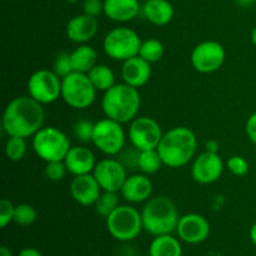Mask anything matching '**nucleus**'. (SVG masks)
<instances>
[{
    "mask_svg": "<svg viewBox=\"0 0 256 256\" xmlns=\"http://www.w3.org/2000/svg\"><path fill=\"white\" fill-rule=\"evenodd\" d=\"M45 122L44 105L32 96L12 99L2 115V129L9 136L32 138Z\"/></svg>",
    "mask_w": 256,
    "mask_h": 256,
    "instance_id": "nucleus-1",
    "label": "nucleus"
},
{
    "mask_svg": "<svg viewBox=\"0 0 256 256\" xmlns=\"http://www.w3.org/2000/svg\"><path fill=\"white\" fill-rule=\"evenodd\" d=\"M164 166L180 169L192 162L196 158L198 138L192 129L186 126H175L164 132L158 146Z\"/></svg>",
    "mask_w": 256,
    "mask_h": 256,
    "instance_id": "nucleus-2",
    "label": "nucleus"
},
{
    "mask_svg": "<svg viewBox=\"0 0 256 256\" xmlns=\"http://www.w3.org/2000/svg\"><path fill=\"white\" fill-rule=\"evenodd\" d=\"M102 108L106 118L122 125L129 124L136 119L142 108L139 89L126 82L115 84L102 95Z\"/></svg>",
    "mask_w": 256,
    "mask_h": 256,
    "instance_id": "nucleus-3",
    "label": "nucleus"
},
{
    "mask_svg": "<svg viewBox=\"0 0 256 256\" xmlns=\"http://www.w3.org/2000/svg\"><path fill=\"white\" fill-rule=\"evenodd\" d=\"M142 218L145 232L152 236H160L176 232L182 216L170 198L159 195L148 200L142 212Z\"/></svg>",
    "mask_w": 256,
    "mask_h": 256,
    "instance_id": "nucleus-4",
    "label": "nucleus"
},
{
    "mask_svg": "<svg viewBox=\"0 0 256 256\" xmlns=\"http://www.w3.org/2000/svg\"><path fill=\"white\" fill-rule=\"evenodd\" d=\"M32 149L45 162H64L72 144L62 130L55 126H42L32 136Z\"/></svg>",
    "mask_w": 256,
    "mask_h": 256,
    "instance_id": "nucleus-5",
    "label": "nucleus"
},
{
    "mask_svg": "<svg viewBox=\"0 0 256 256\" xmlns=\"http://www.w3.org/2000/svg\"><path fill=\"white\" fill-rule=\"evenodd\" d=\"M142 42V38L135 30L128 26H119L105 35L102 48L110 59L124 62L139 55Z\"/></svg>",
    "mask_w": 256,
    "mask_h": 256,
    "instance_id": "nucleus-6",
    "label": "nucleus"
},
{
    "mask_svg": "<svg viewBox=\"0 0 256 256\" xmlns=\"http://www.w3.org/2000/svg\"><path fill=\"white\" fill-rule=\"evenodd\" d=\"M96 92L88 74L74 72L62 80V99L72 109H89L96 99Z\"/></svg>",
    "mask_w": 256,
    "mask_h": 256,
    "instance_id": "nucleus-7",
    "label": "nucleus"
},
{
    "mask_svg": "<svg viewBox=\"0 0 256 256\" xmlns=\"http://www.w3.org/2000/svg\"><path fill=\"white\" fill-rule=\"evenodd\" d=\"M106 229L118 242L135 240L144 230L142 212L132 205H120L106 218Z\"/></svg>",
    "mask_w": 256,
    "mask_h": 256,
    "instance_id": "nucleus-8",
    "label": "nucleus"
},
{
    "mask_svg": "<svg viewBox=\"0 0 256 256\" xmlns=\"http://www.w3.org/2000/svg\"><path fill=\"white\" fill-rule=\"evenodd\" d=\"M92 144L106 156L119 155L126 144V134L122 124L109 118L96 122Z\"/></svg>",
    "mask_w": 256,
    "mask_h": 256,
    "instance_id": "nucleus-9",
    "label": "nucleus"
},
{
    "mask_svg": "<svg viewBox=\"0 0 256 256\" xmlns=\"http://www.w3.org/2000/svg\"><path fill=\"white\" fill-rule=\"evenodd\" d=\"M28 92L42 105H50L62 98V79L52 70L40 69L30 75Z\"/></svg>",
    "mask_w": 256,
    "mask_h": 256,
    "instance_id": "nucleus-10",
    "label": "nucleus"
},
{
    "mask_svg": "<svg viewBox=\"0 0 256 256\" xmlns=\"http://www.w3.org/2000/svg\"><path fill=\"white\" fill-rule=\"evenodd\" d=\"M164 132L155 119L149 116H138L130 122L128 138L132 148L139 152L158 149Z\"/></svg>",
    "mask_w": 256,
    "mask_h": 256,
    "instance_id": "nucleus-11",
    "label": "nucleus"
},
{
    "mask_svg": "<svg viewBox=\"0 0 256 256\" xmlns=\"http://www.w3.org/2000/svg\"><path fill=\"white\" fill-rule=\"evenodd\" d=\"M226 59V50L224 45L215 40H206L192 49L190 62L200 74H212L224 65Z\"/></svg>",
    "mask_w": 256,
    "mask_h": 256,
    "instance_id": "nucleus-12",
    "label": "nucleus"
},
{
    "mask_svg": "<svg viewBox=\"0 0 256 256\" xmlns=\"http://www.w3.org/2000/svg\"><path fill=\"white\" fill-rule=\"evenodd\" d=\"M92 175L99 182L102 192H122L124 182L128 179L126 166L119 159L109 156L96 162Z\"/></svg>",
    "mask_w": 256,
    "mask_h": 256,
    "instance_id": "nucleus-13",
    "label": "nucleus"
},
{
    "mask_svg": "<svg viewBox=\"0 0 256 256\" xmlns=\"http://www.w3.org/2000/svg\"><path fill=\"white\" fill-rule=\"evenodd\" d=\"M224 170V160L219 152H210L205 150L192 160V176L198 184L210 185L222 178Z\"/></svg>",
    "mask_w": 256,
    "mask_h": 256,
    "instance_id": "nucleus-14",
    "label": "nucleus"
},
{
    "mask_svg": "<svg viewBox=\"0 0 256 256\" xmlns=\"http://www.w3.org/2000/svg\"><path fill=\"white\" fill-rule=\"evenodd\" d=\"M176 234L179 239L186 244H202L210 235V222L200 214H186L180 218Z\"/></svg>",
    "mask_w": 256,
    "mask_h": 256,
    "instance_id": "nucleus-15",
    "label": "nucleus"
},
{
    "mask_svg": "<svg viewBox=\"0 0 256 256\" xmlns=\"http://www.w3.org/2000/svg\"><path fill=\"white\" fill-rule=\"evenodd\" d=\"M102 189L92 174L74 176L70 184L72 199L82 206H94L102 195Z\"/></svg>",
    "mask_w": 256,
    "mask_h": 256,
    "instance_id": "nucleus-16",
    "label": "nucleus"
},
{
    "mask_svg": "<svg viewBox=\"0 0 256 256\" xmlns=\"http://www.w3.org/2000/svg\"><path fill=\"white\" fill-rule=\"evenodd\" d=\"M99 22L96 18L86 14H80L72 18L66 25V36L70 42L78 45L88 44L98 34Z\"/></svg>",
    "mask_w": 256,
    "mask_h": 256,
    "instance_id": "nucleus-17",
    "label": "nucleus"
},
{
    "mask_svg": "<svg viewBox=\"0 0 256 256\" xmlns=\"http://www.w3.org/2000/svg\"><path fill=\"white\" fill-rule=\"evenodd\" d=\"M122 196L125 202L130 204H140L146 202L152 198V182L145 174H134L128 176L124 182L122 192Z\"/></svg>",
    "mask_w": 256,
    "mask_h": 256,
    "instance_id": "nucleus-18",
    "label": "nucleus"
},
{
    "mask_svg": "<svg viewBox=\"0 0 256 256\" xmlns=\"http://www.w3.org/2000/svg\"><path fill=\"white\" fill-rule=\"evenodd\" d=\"M64 162L66 165L68 172L74 176L92 174L95 166H96V159H95L94 152L89 148L82 146V145L72 146V149L65 156Z\"/></svg>",
    "mask_w": 256,
    "mask_h": 256,
    "instance_id": "nucleus-19",
    "label": "nucleus"
},
{
    "mask_svg": "<svg viewBox=\"0 0 256 256\" xmlns=\"http://www.w3.org/2000/svg\"><path fill=\"white\" fill-rule=\"evenodd\" d=\"M152 64L140 58L139 55L122 62V80H124V82L136 88V89L145 86L152 79Z\"/></svg>",
    "mask_w": 256,
    "mask_h": 256,
    "instance_id": "nucleus-20",
    "label": "nucleus"
},
{
    "mask_svg": "<svg viewBox=\"0 0 256 256\" xmlns=\"http://www.w3.org/2000/svg\"><path fill=\"white\" fill-rule=\"evenodd\" d=\"M140 0H104V14L119 24L132 22L142 12Z\"/></svg>",
    "mask_w": 256,
    "mask_h": 256,
    "instance_id": "nucleus-21",
    "label": "nucleus"
},
{
    "mask_svg": "<svg viewBox=\"0 0 256 256\" xmlns=\"http://www.w3.org/2000/svg\"><path fill=\"white\" fill-rule=\"evenodd\" d=\"M142 12L145 19L155 26H166L175 15L174 6L169 0H145Z\"/></svg>",
    "mask_w": 256,
    "mask_h": 256,
    "instance_id": "nucleus-22",
    "label": "nucleus"
},
{
    "mask_svg": "<svg viewBox=\"0 0 256 256\" xmlns=\"http://www.w3.org/2000/svg\"><path fill=\"white\" fill-rule=\"evenodd\" d=\"M70 59L74 72L88 74L98 64V52L90 45L82 44L70 52Z\"/></svg>",
    "mask_w": 256,
    "mask_h": 256,
    "instance_id": "nucleus-23",
    "label": "nucleus"
},
{
    "mask_svg": "<svg viewBox=\"0 0 256 256\" xmlns=\"http://www.w3.org/2000/svg\"><path fill=\"white\" fill-rule=\"evenodd\" d=\"M150 256H182V246L179 239L172 234L155 236L149 248Z\"/></svg>",
    "mask_w": 256,
    "mask_h": 256,
    "instance_id": "nucleus-24",
    "label": "nucleus"
},
{
    "mask_svg": "<svg viewBox=\"0 0 256 256\" xmlns=\"http://www.w3.org/2000/svg\"><path fill=\"white\" fill-rule=\"evenodd\" d=\"M88 76L98 92H105L112 89L115 82V74L110 66L105 64H96L89 72Z\"/></svg>",
    "mask_w": 256,
    "mask_h": 256,
    "instance_id": "nucleus-25",
    "label": "nucleus"
},
{
    "mask_svg": "<svg viewBox=\"0 0 256 256\" xmlns=\"http://www.w3.org/2000/svg\"><path fill=\"white\" fill-rule=\"evenodd\" d=\"M162 166H164L162 156H160L158 149L144 150L139 152L138 159V169L145 175H154L160 172Z\"/></svg>",
    "mask_w": 256,
    "mask_h": 256,
    "instance_id": "nucleus-26",
    "label": "nucleus"
},
{
    "mask_svg": "<svg viewBox=\"0 0 256 256\" xmlns=\"http://www.w3.org/2000/svg\"><path fill=\"white\" fill-rule=\"evenodd\" d=\"M165 54V48L160 40L150 38V39L142 40V46H140L139 56L146 60L150 64L159 62Z\"/></svg>",
    "mask_w": 256,
    "mask_h": 256,
    "instance_id": "nucleus-27",
    "label": "nucleus"
},
{
    "mask_svg": "<svg viewBox=\"0 0 256 256\" xmlns=\"http://www.w3.org/2000/svg\"><path fill=\"white\" fill-rule=\"evenodd\" d=\"M98 215L106 219L109 215H112L118 208L120 206L119 192H102L100 198L98 199L96 204L94 205Z\"/></svg>",
    "mask_w": 256,
    "mask_h": 256,
    "instance_id": "nucleus-28",
    "label": "nucleus"
},
{
    "mask_svg": "<svg viewBox=\"0 0 256 256\" xmlns=\"http://www.w3.org/2000/svg\"><path fill=\"white\" fill-rule=\"evenodd\" d=\"M26 139L19 136H9L5 144V155L10 162H19L26 155Z\"/></svg>",
    "mask_w": 256,
    "mask_h": 256,
    "instance_id": "nucleus-29",
    "label": "nucleus"
},
{
    "mask_svg": "<svg viewBox=\"0 0 256 256\" xmlns=\"http://www.w3.org/2000/svg\"><path fill=\"white\" fill-rule=\"evenodd\" d=\"M38 220V212L32 205L19 204L15 206L14 222L20 226H30Z\"/></svg>",
    "mask_w": 256,
    "mask_h": 256,
    "instance_id": "nucleus-30",
    "label": "nucleus"
},
{
    "mask_svg": "<svg viewBox=\"0 0 256 256\" xmlns=\"http://www.w3.org/2000/svg\"><path fill=\"white\" fill-rule=\"evenodd\" d=\"M52 72L62 80L66 78L68 75L72 74V72H74L72 59H70V52H60V54H58V56L54 60V65H52Z\"/></svg>",
    "mask_w": 256,
    "mask_h": 256,
    "instance_id": "nucleus-31",
    "label": "nucleus"
},
{
    "mask_svg": "<svg viewBox=\"0 0 256 256\" xmlns=\"http://www.w3.org/2000/svg\"><path fill=\"white\" fill-rule=\"evenodd\" d=\"M95 122H90V120H79L76 124L74 125V136L80 142H92V134H94Z\"/></svg>",
    "mask_w": 256,
    "mask_h": 256,
    "instance_id": "nucleus-32",
    "label": "nucleus"
},
{
    "mask_svg": "<svg viewBox=\"0 0 256 256\" xmlns=\"http://www.w3.org/2000/svg\"><path fill=\"white\" fill-rule=\"evenodd\" d=\"M66 165L64 162H46V166H45V176L48 180L52 182H62L68 174Z\"/></svg>",
    "mask_w": 256,
    "mask_h": 256,
    "instance_id": "nucleus-33",
    "label": "nucleus"
},
{
    "mask_svg": "<svg viewBox=\"0 0 256 256\" xmlns=\"http://www.w3.org/2000/svg\"><path fill=\"white\" fill-rule=\"evenodd\" d=\"M226 168L234 176L242 178L249 172L250 165L245 158L240 156V155H234L230 158L226 162Z\"/></svg>",
    "mask_w": 256,
    "mask_h": 256,
    "instance_id": "nucleus-34",
    "label": "nucleus"
},
{
    "mask_svg": "<svg viewBox=\"0 0 256 256\" xmlns=\"http://www.w3.org/2000/svg\"><path fill=\"white\" fill-rule=\"evenodd\" d=\"M15 205L10 200L2 199L0 202V226L5 229L10 222H14Z\"/></svg>",
    "mask_w": 256,
    "mask_h": 256,
    "instance_id": "nucleus-35",
    "label": "nucleus"
},
{
    "mask_svg": "<svg viewBox=\"0 0 256 256\" xmlns=\"http://www.w3.org/2000/svg\"><path fill=\"white\" fill-rule=\"evenodd\" d=\"M82 12L89 16H100L104 12V0H85L82 2Z\"/></svg>",
    "mask_w": 256,
    "mask_h": 256,
    "instance_id": "nucleus-36",
    "label": "nucleus"
},
{
    "mask_svg": "<svg viewBox=\"0 0 256 256\" xmlns=\"http://www.w3.org/2000/svg\"><path fill=\"white\" fill-rule=\"evenodd\" d=\"M245 132H246L250 142L256 145V112L250 115L249 119H248L246 125H245Z\"/></svg>",
    "mask_w": 256,
    "mask_h": 256,
    "instance_id": "nucleus-37",
    "label": "nucleus"
},
{
    "mask_svg": "<svg viewBox=\"0 0 256 256\" xmlns=\"http://www.w3.org/2000/svg\"><path fill=\"white\" fill-rule=\"evenodd\" d=\"M18 256H42V254L38 249H34V248H25L19 252Z\"/></svg>",
    "mask_w": 256,
    "mask_h": 256,
    "instance_id": "nucleus-38",
    "label": "nucleus"
},
{
    "mask_svg": "<svg viewBox=\"0 0 256 256\" xmlns=\"http://www.w3.org/2000/svg\"><path fill=\"white\" fill-rule=\"evenodd\" d=\"M205 148H206V152H219L220 150V145L216 140H209V142H206V146Z\"/></svg>",
    "mask_w": 256,
    "mask_h": 256,
    "instance_id": "nucleus-39",
    "label": "nucleus"
},
{
    "mask_svg": "<svg viewBox=\"0 0 256 256\" xmlns=\"http://www.w3.org/2000/svg\"><path fill=\"white\" fill-rule=\"evenodd\" d=\"M235 2L242 8H250L255 4L256 0H235Z\"/></svg>",
    "mask_w": 256,
    "mask_h": 256,
    "instance_id": "nucleus-40",
    "label": "nucleus"
},
{
    "mask_svg": "<svg viewBox=\"0 0 256 256\" xmlns=\"http://www.w3.org/2000/svg\"><path fill=\"white\" fill-rule=\"evenodd\" d=\"M250 240H252V244L256 246V222L252 224V226L250 228Z\"/></svg>",
    "mask_w": 256,
    "mask_h": 256,
    "instance_id": "nucleus-41",
    "label": "nucleus"
},
{
    "mask_svg": "<svg viewBox=\"0 0 256 256\" xmlns=\"http://www.w3.org/2000/svg\"><path fill=\"white\" fill-rule=\"evenodd\" d=\"M0 256H14V255H12V250L8 249L6 246H2V249H0Z\"/></svg>",
    "mask_w": 256,
    "mask_h": 256,
    "instance_id": "nucleus-42",
    "label": "nucleus"
},
{
    "mask_svg": "<svg viewBox=\"0 0 256 256\" xmlns=\"http://www.w3.org/2000/svg\"><path fill=\"white\" fill-rule=\"evenodd\" d=\"M250 39H252V45H254V46L256 48V26L254 28V29H252V36H250Z\"/></svg>",
    "mask_w": 256,
    "mask_h": 256,
    "instance_id": "nucleus-43",
    "label": "nucleus"
},
{
    "mask_svg": "<svg viewBox=\"0 0 256 256\" xmlns=\"http://www.w3.org/2000/svg\"><path fill=\"white\" fill-rule=\"evenodd\" d=\"M68 2H70V4H76L78 2H79V0H66Z\"/></svg>",
    "mask_w": 256,
    "mask_h": 256,
    "instance_id": "nucleus-44",
    "label": "nucleus"
},
{
    "mask_svg": "<svg viewBox=\"0 0 256 256\" xmlns=\"http://www.w3.org/2000/svg\"><path fill=\"white\" fill-rule=\"evenodd\" d=\"M144 2H145V0H144Z\"/></svg>",
    "mask_w": 256,
    "mask_h": 256,
    "instance_id": "nucleus-45",
    "label": "nucleus"
}]
</instances>
